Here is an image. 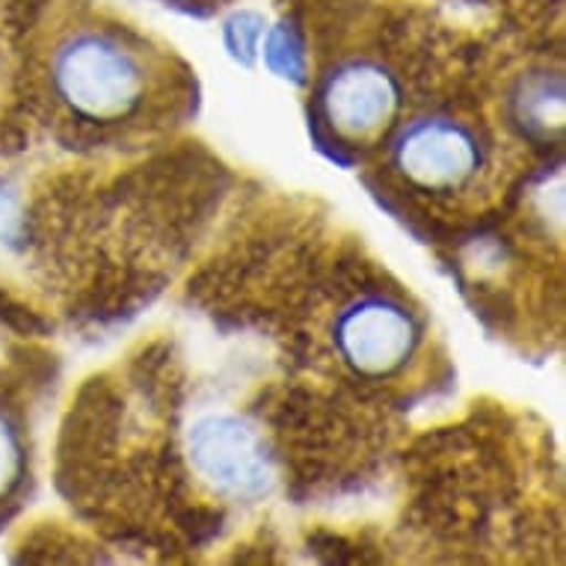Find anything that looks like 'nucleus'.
Returning a JSON list of instances; mask_svg holds the SVG:
<instances>
[{"instance_id": "obj_1", "label": "nucleus", "mask_w": 566, "mask_h": 566, "mask_svg": "<svg viewBox=\"0 0 566 566\" xmlns=\"http://www.w3.org/2000/svg\"><path fill=\"white\" fill-rule=\"evenodd\" d=\"M56 90L90 119H119L137 107L143 95V69L134 56L107 36L81 33L56 54Z\"/></svg>"}, {"instance_id": "obj_2", "label": "nucleus", "mask_w": 566, "mask_h": 566, "mask_svg": "<svg viewBox=\"0 0 566 566\" xmlns=\"http://www.w3.org/2000/svg\"><path fill=\"white\" fill-rule=\"evenodd\" d=\"M190 463L205 481L229 495H261L273 483L264 442L259 433L234 416H205L187 437Z\"/></svg>"}, {"instance_id": "obj_3", "label": "nucleus", "mask_w": 566, "mask_h": 566, "mask_svg": "<svg viewBox=\"0 0 566 566\" xmlns=\"http://www.w3.org/2000/svg\"><path fill=\"white\" fill-rule=\"evenodd\" d=\"M395 164L403 176L428 190H454L474 176L481 164L478 139L460 122L418 119L400 130Z\"/></svg>"}, {"instance_id": "obj_4", "label": "nucleus", "mask_w": 566, "mask_h": 566, "mask_svg": "<svg viewBox=\"0 0 566 566\" xmlns=\"http://www.w3.org/2000/svg\"><path fill=\"white\" fill-rule=\"evenodd\" d=\"M338 350L359 374H391L418 344L416 321L389 300H365L344 312L335 329Z\"/></svg>"}, {"instance_id": "obj_5", "label": "nucleus", "mask_w": 566, "mask_h": 566, "mask_svg": "<svg viewBox=\"0 0 566 566\" xmlns=\"http://www.w3.org/2000/svg\"><path fill=\"white\" fill-rule=\"evenodd\" d=\"M326 116L353 139L371 137L398 107V84L374 63H347L324 86Z\"/></svg>"}, {"instance_id": "obj_6", "label": "nucleus", "mask_w": 566, "mask_h": 566, "mask_svg": "<svg viewBox=\"0 0 566 566\" xmlns=\"http://www.w3.org/2000/svg\"><path fill=\"white\" fill-rule=\"evenodd\" d=\"M516 104H520L522 125H528L531 130L546 134L548 128L564 125V86H560V81H548V77L531 81L522 98H516Z\"/></svg>"}, {"instance_id": "obj_7", "label": "nucleus", "mask_w": 566, "mask_h": 566, "mask_svg": "<svg viewBox=\"0 0 566 566\" xmlns=\"http://www.w3.org/2000/svg\"><path fill=\"white\" fill-rule=\"evenodd\" d=\"M264 60H268V65L279 77H285L291 84H303L306 81L303 42H300L297 30L291 28V24L270 28L268 39H264Z\"/></svg>"}, {"instance_id": "obj_8", "label": "nucleus", "mask_w": 566, "mask_h": 566, "mask_svg": "<svg viewBox=\"0 0 566 566\" xmlns=\"http://www.w3.org/2000/svg\"><path fill=\"white\" fill-rule=\"evenodd\" d=\"M264 33V19L259 12H238L229 24H226V45L241 63H252L259 39Z\"/></svg>"}, {"instance_id": "obj_9", "label": "nucleus", "mask_w": 566, "mask_h": 566, "mask_svg": "<svg viewBox=\"0 0 566 566\" xmlns=\"http://www.w3.org/2000/svg\"><path fill=\"white\" fill-rule=\"evenodd\" d=\"M21 474V442L7 418L0 416V492H7Z\"/></svg>"}, {"instance_id": "obj_10", "label": "nucleus", "mask_w": 566, "mask_h": 566, "mask_svg": "<svg viewBox=\"0 0 566 566\" xmlns=\"http://www.w3.org/2000/svg\"><path fill=\"white\" fill-rule=\"evenodd\" d=\"M24 232V217H21V205L12 190L0 187V241L15 243Z\"/></svg>"}]
</instances>
